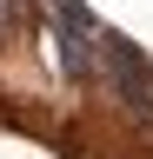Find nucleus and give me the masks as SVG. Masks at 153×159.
<instances>
[{
	"label": "nucleus",
	"instance_id": "1",
	"mask_svg": "<svg viewBox=\"0 0 153 159\" xmlns=\"http://www.w3.org/2000/svg\"><path fill=\"white\" fill-rule=\"evenodd\" d=\"M93 73H100V86L113 93V106H120L140 133H153V53L140 40L100 27V40H93Z\"/></svg>",
	"mask_w": 153,
	"mask_h": 159
},
{
	"label": "nucleus",
	"instance_id": "2",
	"mask_svg": "<svg viewBox=\"0 0 153 159\" xmlns=\"http://www.w3.org/2000/svg\"><path fill=\"white\" fill-rule=\"evenodd\" d=\"M100 40V33H93ZM93 40L73 33V27H53L47 20V47H53V66H60V80H73V86H100V73H93Z\"/></svg>",
	"mask_w": 153,
	"mask_h": 159
},
{
	"label": "nucleus",
	"instance_id": "3",
	"mask_svg": "<svg viewBox=\"0 0 153 159\" xmlns=\"http://www.w3.org/2000/svg\"><path fill=\"white\" fill-rule=\"evenodd\" d=\"M20 7H27V0H0V40H7V27H13V20H20Z\"/></svg>",
	"mask_w": 153,
	"mask_h": 159
}]
</instances>
